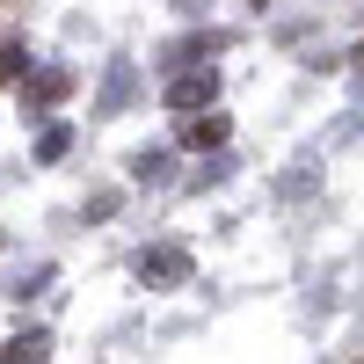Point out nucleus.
<instances>
[{"instance_id":"obj_2","label":"nucleus","mask_w":364,"mask_h":364,"mask_svg":"<svg viewBox=\"0 0 364 364\" xmlns=\"http://www.w3.org/2000/svg\"><path fill=\"white\" fill-rule=\"evenodd\" d=\"M44 350H51V336H22V343H8L0 364H44Z\"/></svg>"},{"instance_id":"obj_3","label":"nucleus","mask_w":364,"mask_h":364,"mask_svg":"<svg viewBox=\"0 0 364 364\" xmlns=\"http://www.w3.org/2000/svg\"><path fill=\"white\" fill-rule=\"evenodd\" d=\"M182 139H190V146H219L226 139V117H197V124H182Z\"/></svg>"},{"instance_id":"obj_4","label":"nucleus","mask_w":364,"mask_h":364,"mask_svg":"<svg viewBox=\"0 0 364 364\" xmlns=\"http://www.w3.org/2000/svg\"><path fill=\"white\" fill-rule=\"evenodd\" d=\"M139 277H182V255H139Z\"/></svg>"},{"instance_id":"obj_1","label":"nucleus","mask_w":364,"mask_h":364,"mask_svg":"<svg viewBox=\"0 0 364 364\" xmlns=\"http://www.w3.org/2000/svg\"><path fill=\"white\" fill-rule=\"evenodd\" d=\"M211 95H219V73H182V80H168V109H204Z\"/></svg>"},{"instance_id":"obj_6","label":"nucleus","mask_w":364,"mask_h":364,"mask_svg":"<svg viewBox=\"0 0 364 364\" xmlns=\"http://www.w3.org/2000/svg\"><path fill=\"white\" fill-rule=\"evenodd\" d=\"M22 66H29V51L22 44H0V80H22Z\"/></svg>"},{"instance_id":"obj_5","label":"nucleus","mask_w":364,"mask_h":364,"mask_svg":"<svg viewBox=\"0 0 364 364\" xmlns=\"http://www.w3.org/2000/svg\"><path fill=\"white\" fill-rule=\"evenodd\" d=\"M58 95H66V73H44L37 87H29V102H37V109H44V102H58Z\"/></svg>"}]
</instances>
